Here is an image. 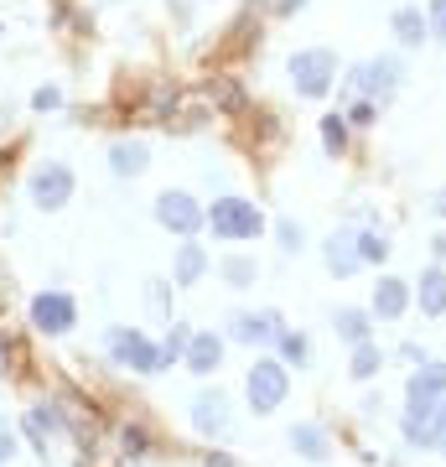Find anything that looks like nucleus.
<instances>
[{
  "mask_svg": "<svg viewBox=\"0 0 446 467\" xmlns=\"http://www.w3.org/2000/svg\"><path fill=\"white\" fill-rule=\"evenodd\" d=\"M291 395V374H286V363L280 359H259L250 374H244V400L255 416H276L280 405Z\"/></svg>",
  "mask_w": 446,
  "mask_h": 467,
  "instance_id": "obj_1",
  "label": "nucleus"
},
{
  "mask_svg": "<svg viewBox=\"0 0 446 467\" xmlns=\"http://www.w3.org/2000/svg\"><path fill=\"white\" fill-rule=\"evenodd\" d=\"M208 229L218 234V239H259V234H265V213H259L250 197H213Z\"/></svg>",
  "mask_w": 446,
  "mask_h": 467,
  "instance_id": "obj_2",
  "label": "nucleus"
},
{
  "mask_svg": "<svg viewBox=\"0 0 446 467\" xmlns=\"http://www.w3.org/2000/svg\"><path fill=\"white\" fill-rule=\"evenodd\" d=\"M286 73H291V84H296L306 99H322V94L332 88V78H338V52H332V47H306V52H296V58L286 63Z\"/></svg>",
  "mask_w": 446,
  "mask_h": 467,
  "instance_id": "obj_3",
  "label": "nucleus"
},
{
  "mask_svg": "<svg viewBox=\"0 0 446 467\" xmlns=\"http://www.w3.org/2000/svg\"><path fill=\"white\" fill-rule=\"evenodd\" d=\"M109 359L130 363L135 374H161V369H167V353H161L146 333H135V327H109Z\"/></svg>",
  "mask_w": 446,
  "mask_h": 467,
  "instance_id": "obj_4",
  "label": "nucleus"
},
{
  "mask_svg": "<svg viewBox=\"0 0 446 467\" xmlns=\"http://www.w3.org/2000/svg\"><path fill=\"white\" fill-rule=\"evenodd\" d=\"M400 78H405V63L395 52H384V58H369V63L353 68V73H348V88L374 105V99H389V94L400 88Z\"/></svg>",
  "mask_w": 446,
  "mask_h": 467,
  "instance_id": "obj_5",
  "label": "nucleus"
},
{
  "mask_svg": "<svg viewBox=\"0 0 446 467\" xmlns=\"http://www.w3.org/2000/svg\"><path fill=\"white\" fill-rule=\"evenodd\" d=\"M156 224L187 239V234H197L208 224V208H197V197H187V192H161L156 197Z\"/></svg>",
  "mask_w": 446,
  "mask_h": 467,
  "instance_id": "obj_6",
  "label": "nucleus"
},
{
  "mask_svg": "<svg viewBox=\"0 0 446 467\" xmlns=\"http://www.w3.org/2000/svg\"><path fill=\"white\" fill-rule=\"evenodd\" d=\"M73 322H78V307L68 291H42V297L32 301V327L47 333V338H58V333H73Z\"/></svg>",
  "mask_w": 446,
  "mask_h": 467,
  "instance_id": "obj_7",
  "label": "nucleus"
},
{
  "mask_svg": "<svg viewBox=\"0 0 446 467\" xmlns=\"http://www.w3.org/2000/svg\"><path fill=\"white\" fill-rule=\"evenodd\" d=\"M68 197H73V171L63 167V161H47V167L32 171V203L37 208H63Z\"/></svg>",
  "mask_w": 446,
  "mask_h": 467,
  "instance_id": "obj_8",
  "label": "nucleus"
},
{
  "mask_svg": "<svg viewBox=\"0 0 446 467\" xmlns=\"http://www.w3.org/2000/svg\"><path fill=\"white\" fill-rule=\"evenodd\" d=\"M192 426H197L203 436H229V426H234L229 395H223V389H197V395H192Z\"/></svg>",
  "mask_w": 446,
  "mask_h": 467,
  "instance_id": "obj_9",
  "label": "nucleus"
},
{
  "mask_svg": "<svg viewBox=\"0 0 446 467\" xmlns=\"http://www.w3.org/2000/svg\"><path fill=\"white\" fill-rule=\"evenodd\" d=\"M446 400V363L425 359L415 363V374L405 380V405H441Z\"/></svg>",
  "mask_w": 446,
  "mask_h": 467,
  "instance_id": "obj_10",
  "label": "nucleus"
},
{
  "mask_svg": "<svg viewBox=\"0 0 446 467\" xmlns=\"http://www.w3.org/2000/svg\"><path fill=\"white\" fill-rule=\"evenodd\" d=\"M410 301H415V291H410L400 276H379V286H374V301H369V312H374L379 322H400L405 312H410Z\"/></svg>",
  "mask_w": 446,
  "mask_h": 467,
  "instance_id": "obj_11",
  "label": "nucleus"
},
{
  "mask_svg": "<svg viewBox=\"0 0 446 467\" xmlns=\"http://www.w3.org/2000/svg\"><path fill=\"white\" fill-rule=\"evenodd\" d=\"M322 260H327V270H332L338 280H348L353 270H363V260H359V229L327 234V250H322Z\"/></svg>",
  "mask_w": 446,
  "mask_h": 467,
  "instance_id": "obj_12",
  "label": "nucleus"
},
{
  "mask_svg": "<svg viewBox=\"0 0 446 467\" xmlns=\"http://www.w3.org/2000/svg\"><path fill=\"white\" fill-rule=\"evenodd\" d=\"M229 333H234V343H280L286 322H280V312H239Z\"/></svg>",
  "mask_w": 446,
  "mask_h": 467,
  "instance_id": "obj_13",
  "label": "nucleus"
},
{
  "mask_svg": "<svg viewBox=\"0 0 446 467\" xmlns=\"http://www.w3.org/2000/svg\"><path fill=\"white\" fill-rule=\"evenodd\" d=\"M410 291H415V307L425 317H446V265H425Z\"/></svg>",
  "mask_w": 446,
  "mask_h": 467,
  "instance_id": "obj_14",
  "label": "nucleus"
},
{
  "mask_svg": "<svg viewBox=\"0 0 446 467\" xmlns=\"http://www.w3.org/2000/svg\"><path fill=\"white\" fill-rule=\"evenodd\" d=\"M291 452L306 457V462H327V457H332V436H327V426H317V421L291 426Z\"/></svg>",
  "mask_w": 446,
  "mask_h": 467,
  "instance_id": "obj_15",
  "label": "nucleus"
},
{
  "mask_svg": "<svg viewBox=\"0 0 446 467\" xmlns=\"http://www.w3.org/2000/svg\"><path fill=\"white\" fill-rule=\"evenodd\" d=\"M332 333H338L348 348L374 343V312H363V307H338V312H332Z\"/></svg>",
  "mask_w": 446,
  "mask_h": 467,
  "instance_id": "obj_16",
  "label": "nucleus"
},
{
  "mask_svg": "<svg viewBox=\"0 0 446 467\" xmlns=\"http://www.w3.org/2000/svg\"><path fill=\"white\" fill-rule=\"evenodd\" d=\"M218 363H223V338H218V333H192V348H187L192 374H213Z\"/></svg>",
  "mask_w": 446,
  "mask_h": 467,
  "instance_id": "obj_17",
  "label": "nucleus"
},
{
  "mask_svg": "<svg viewBox=\"0 0 446 467\" xmlns=\"http://www.w3.org/2000/svg\"><path fill=\"white\" fill-rule=\"evenodd\" d=\"M431 421H436V405H405L400 436L410 446H425V452H431Z\"/></svg>",
  "mask_w": 446,
  "mask_h": 467,
  "instance_id": "obj_18",
  "label": "nucleus"
},
{
  "mask_svg": "<svg viewBox=\"0 0 446 467\" xmlns=\"http://www.w3.org/2000/svg\"><path fill=\"white\" fill-rule=\"evenodd\" d=\"M203 270H208V250H203V244H182V250H177V265H171V280H177V286H197V280H203Z\"/></svg>",
  "mask_w": 446,
  "mask_h": 467,
  "instance_id": "obj_19",
  "label": "nucleus"
},
{
  "mask_svg": "<svg viewBox=\"0 0 446 467\" xmlns=\"http://www.w3.org/2000/svg\"><path fill=\"white\" fill-rule=\"evenodd\" d=\"M150 151L146 141H114L109 146V167H114V177H135V171H146Z\"/></svg>",
  "mask_w": 446,
  "mask_h": 467,
  "instance_id": "obj_20",
  "label": "nucleus"
},
{
  "mask_svg": "<svg viewBox=\"0 0 446 467\" xmlns=\"http://www.w3.org/2000/svg\"><path fill=\"white\" fill-rule=\"evenodd\" d=\"M395 37H400L405 47H421L425 42V32H431V22H425L421 11H415V5H405V11H395Z\"/></svg>",
  "mask_w": 446,
  "mask_h": 467,
  "instance_id": "obj_21",
  "label": "nucleus"
},
{
  "mask_svg": "<svg viewBox=\"0 0 446 467\" xmlns=\"http://www.w3.org/2000/svg\"><path fill=\"white\" fill-rule=\"evenodd\" d=\"M379 369H384V348H379V343H359V348H353V363H348V374H353L359 384H369Z\"/></svg>",
  "mask_w": 446,
  "mask_h": 467,
  "instance_id": "obj_22",
  "label": "nucleus"
},
{
  "mask_svg": "<svg viewBox=\"0 0 446 467\" xmlns=\"http://www.w3.org/2000/svg\"><path fill=\"white\" fill-rule=\"evenodd\" d=\"M322 151H327V156H342V151H348V114H327V120H322Z\"/></svg>",
  "mask_w": 446,
  "mask_h": 467,
  "instance_id": "obj_23",
  "label": "nucleus"
},
{
  "mask_svg": "<svg viewBox=\"0 0 446 467\" xmlns=\"http://www.w3.org/2000/svg\"><path fill=\"white\" fill-rule=\"evenodd\" d=\"M359 260L363 265H384V260H389V239L374 234V229H359Z\"/></svg>",
  "mask_w": 446,
  "mask_h": 467,
  "instance_id": "obj_24",
  "label": "nucleus"
},
{
  "mask_svg": "<svg viewBox=\"0 0 446 467\" xmlns=\"http://www.w3.org/2000/svg\"><path fill=\"white\" fill-rule=\"evenodd\" d=\"M187 348H192V327H187V322H171L167 343H161V353H167V363L187 359Z\"/></svg>",
  "mask_w": 446,
  "mask_h": 467,
  "instance_id": "obj_25",
  "label": "nucleus"
},
{
  "mask_svg": "<svg viewBox=\"0 0 446 467\" xmlns=\"http://www.w3.org/2000/svg\"><path fill=\"white\" fill-rule=\"evenodd\" d=\"M26 431H32V442H37V452H47V431H58V416H52L47 405H37V410L26 416Z\"/></svg>",
  "mask_w": 446,
  "mask_h": 467,
  "instance_id": "obj_26",
  "label": "nucleus"
},
{
  "mask_svg": "<svg viewBox=\"0 0 446 467\" xmlns=\"http://www.w3.org/2000/svg\"><path fill=\"white\" fill-rule=\"evenodd\" d=\"M306 359H312V343L286 327V333H280V363H306Z\"/></svg>",
  "mask_w": 446,
  "mask_h": 467,
  "instance_id": "obj_27",
  "label": "nucleus"
},
{
  "mask_svg": "<svg viewBox=\"0 0 446 467\" xmlns=\"http://www.w3.org/2000/svg\"><path fill=\"white\" fill-rule=\"evenodd\" d=\"M223 276L234 280V286H255V260H244V255H229V260H223Z\"/></svg>",
  "mask_w": 446,
  "mask_h": 467,
  "instance_id": "obj_28",
  "label": "nucleus"
},
{
  "mask_svg": "<svg viewBox=\"0 0 446 467\" xmlns=\"http://www.w3.org/2000/svg\"><path fill=\"white\" fill-rule=\"evenodd\" d=\"M276 239H280V250H286V255H296V250H301V239H306V234H301V224H291V218H280V224H276Z\"/></svg>",
  "mask_w": 446,
  "mask_h": 467,
  "instance_id": "obj_29",
  "label": "nucleus"
},
{
  "mask_svg": "<svg viewBox=\"0 0 446 467\" xmlns=\"http://www.w3.org/2000/svg\"><path fill=\"white\" fill-rule=\"evenodd\" d=\"M431 452H446V400L436 405V421H431Z\"/></svg>",
  "mask_w": 446,
  "mask_h": 467,
  "instance_id": "obj_30",
  "label": "nucleus"
},
{
  "mask_svg": "<svg viewBox=\"0 0 446 467\" xmlns=\"http://www.w3.org/2000/svg\"><path fill=\"white\" fill-rule=\"evenodd\" d=\"M374 114H379V105H369V99H359V105L348 109V125H369Z\"/></svg>",
  "mask_w": 446,
  "mask_h": 467,
  "instance_id": "obj_31",
  "label": "nucleus"
},
{
  "mask_svg": "<svg viewBox=\"0 0 446 467\" xmlns=\"http://www.w3.org/2000/svg\"><path fill=\"white\" fill-rule=\"evenodd\" d=\"M425 22H431V32L446 42V0H431V16H425Z\"/></svg>",
  "mask_w": 446,
  "mask_h": 467,
  "instance_id": "obj_32",
  "label": "nucleus"
},
{
  "mask_svg": "<svg viewBox=\"0 0 446 467\" xmlns=\"http://www.w3.org/2000/svg\"><path fill=\"white\" fill-rule=\"evenodd\" d=\"M32 105H37V109H58V105H63V94H58V88H37V94H32Z\"/></svg>",
  "mask_w": 446,
  "mask_h": 467,
  "instance_id": "obj_33",
  "label": "nucleus"
},
{
  "mask_svg": "<svg viewBox=\"0 0 446 467\" xmlns=\"http://www.w3.org/2000/svg\"><path fill=\"white\" fill-rule=\"evenodd\" d=\"M400 359L405 363H425V348L421 343H400Z\"/></svg>",
  "mask_w": 446,
  "mask_h": 467,
  "instance_id": "obj_34",
  "label": "nucleus"
},
{
  "mask_svg": "<svg viewBox=\"0 0 446 467\" xmlns=\"http://www.w3.org/2000/svg\"><path fill=\"white\" fill-rule=\"evenodd\" d=\"M125 452L135 457V452H146V431H125Z\"/></svg>",
  "mask_w": 446,
  "mask_h": 467,
  "instance_id": "obj_35",
  "label": "nucleus"
},
{
  "mask_svg": "<svg viewBox=\"0 0 446 467\" xmlns=\"http://www.w3.org/2000/svg\"><path fill=\"white\" fill-rule=\"evenodd\" d=\"M150 307H156V312H167V286H161V280H150Z\"/></svg>",
  "mask_w": 446,
  "mask_h": 467,
  "instance_id": "obj_36",
  "label": "nucleus"
},
{
  "mask_svg": "<svg viewBox=\"0 0 446 467\" xmlns=\"http://www.w3.org/2000/svg\"><path fill=\"white\" fill-rule=\"evenodd\" d=\"M11 452H16V436H11V431H0V462H11Z\"/></svg>",
  "mask_w": 446,
  "mask_h": 467,
  "instance_id": "obj_37",
  "label": "nucleus"
},
{
  "mask_svg": "<svg viewBox=\"0 0 446 467\" xmlns=\"http://www.w3.org/2000/svg\"><path fill=\"white\" fill-rule=\"evenodd\" d=\"M431 255H436V265H446V234H436V244H431Z\"/></svg>",
  "mask_w": 446,
  "mask_h": 467,
  "instance_id": "obj_38",
  "label": "nucleus"
},
{
  "mask_svg": "<svg viewBox=\"0 0 446 467\" xmlns=\"http://www.w3.org/2000/svg\"><path fill=\"white\" fill-rule=\"evenodd\" d=\"M431 208H436V213H441V218H446V188L436 192V197H431Z\"/></svg>",
  "mask_w": 446,
  "mask_h": 467,
  "instance_id": "obj_39",
  "label": "nucleus"
},
{
  "mask_svg": "<svg viewBox=\"0 0 446 467\" xmlns=\"http://www.w3.org/2000/svg\"><path fill=\"white\" fill-rule=\"evenodd\" d=\"M301 5H306V0H280V11H301Z\"/></svg>",
  "mask_w": 446,
  "mask_h": 467,
  "instance_id": "obj_40",
  "label": "nucleus"
}]
</instances>
